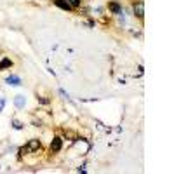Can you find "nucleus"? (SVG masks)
Masks as SVG:
<instances>
[{
  "mask_svg": "<svg viewBox=\"0 0 174 174\" xmlns=\"http://www.w3.org/2000/svg\"><path fill=\"white\" fill-rule=\"evenodd\" d=\"M5 84H9V85H21V78L17 75H9L5 78Z\"/></svg>",
  "mask_w": 174,
  "mask_h": 174,
  "instance_id": "423d86ee",
  "label": "nucleus"
},
{
  "mask_svg": "<svg viewBox=\"0 0 174 174\" xmlns=\"http://www.w3.org/2000/svg\"><path fill=\"white\" fill-rule=\"evenodd\" d=\"M40 146H42V144H40L39 139H30L23 148H19V157H21L23 153H37L40 150Z\"/></svg>",
  "mask_w": 174,
  "mask_h": 174,
  "instance_id": "f257e3e1",
  "label": "nucleus"
},
{
  "mask_svg": "<svg viewBox=\"0 0 174 174\" xmlns=\"http://www.w3.org/2000/svg\"><path fill=\"white\" fill-rule=\"evenodd\" d=\"M61 148H63V139H61L59 136H56V138L51 141V153L61 152Z\"/></svg>",
  "mask_w": 174,
  "mask_h": 174,
  "instance_id": "f03ea898",
  "label": "nucleus"
},
{
  "mask_svg": "<svg viewBox=\"0 0 174 174\" xmlns=\"http://www.w3.org/2000/svg\"><path fill=\"white\" fill-rule=\"evenodd\" d=\"M134 14L139 17V19H143V17H144V4H143V2L134 4Z\"/></svg>",
  "mask_w": 174,
  "mask_h": 174,
  "instance_id": "20e7f679",
  "label": "nucleus"
},
{
  "mask_svg": "<svg viewBox=\"0 0 174 174\" xmlns=\"http://www.w3.org/2000/svg\"><path fill=\"white\" fill-rule=\"evenodd\" d=\"M12 66V61L9 59V57H4V59L0 61V70H5V68H11Z\"/></svg>",
  "mask_w": 174,
  "mask_h": 174,
  "instance_id": "6e6552de",
  "label": "nucleus"
},
{
  "mask_svg": "<svg viewBox=\"0 0 174 174\" xmlns=\"http://www.w3.org/2000/svg\"><path fill=\"white\" fill-rule=\"evenodd\" d=\"M11 124H12V127H14V129H17V130H21L23 127H25V124H23V122H19V120H12Z\"/></svg>",
  "mask_w": 174,
  "mask_h": 174,
  "instance_id": "1a4fd4ad",
  "label": "nucleus"
},
{
  "mask_svg": "<svg viewBox=\"0 0 174 174\" xmlns=\"http://www.w3.org/2000/svg\"><path fill=\"white\" fill-rule=\"evenodd\" d=\"M14 106H16L17 110H23L26 106V98L23 94H17L14 96Z\"/></svg>",
  "mask_w": 174,
  "mask_h": 174,
  "instance_id": "7ed1b4c3",
  "label": "nucleus"
},
{
  "mask_svg": "<svg viewBox=\"0 0 174 174\" xmlns=\"http://www.w3.org/2000/svg\"><path fill=\"white\" fill-rule=\"evenodd\" d=\"M108 9L112 11L113 14H122V7H120V4H118V2H110Z\"/></svg>",
  "mask_w": 174,
  "mask_h": 174,
  "instance_id": "0eeeda50",
  "label": "nucleus"
},
{
  "mask_svg": "<svg viewBox=\"0 0 174 174\" xmlns=\"http://www.w3.org/2000/svg\"><path fill=\"white\" fill-rule=\"evenodd\" d=\"M68 4L71 5V7H78V5H80V0H68Z\"/></svg>",
  "mask_w": 174,
  "mask_h": 174,
  "instance_id": "9d476101",
  "label": "nucleus"
},
{
  "mask_svg": "<svg viewBox=\"0 0 174 174\" xmlns=\"http://www.w3.org/2000/svg\"><path fill=\"white\" fill-rule=\"evenodd\" d=\"M54 5L63 9V11H73V7L68 4V0H54Z\"/></svg>",
  "mask_w": 174,
  "mask_h": 174,
  "instance_id": "39448f33",
  "label": "nucleus"
},
{
  "mask_svg": "<svg viewBox=\"0 0 174 174\" xmlns=\"http://www.w3.org/2000/svg\"><path fill=\"white\" fill-rule=\"evenodd\" d=\"M4 106H5V99H4V98H0V112L4 110Z\"/></svg>",
  "mask_w": 174,
  "mask_h": 174,
  "instance_id": "9b49d317",
  "label": "nucleus"
}]
</instances>
